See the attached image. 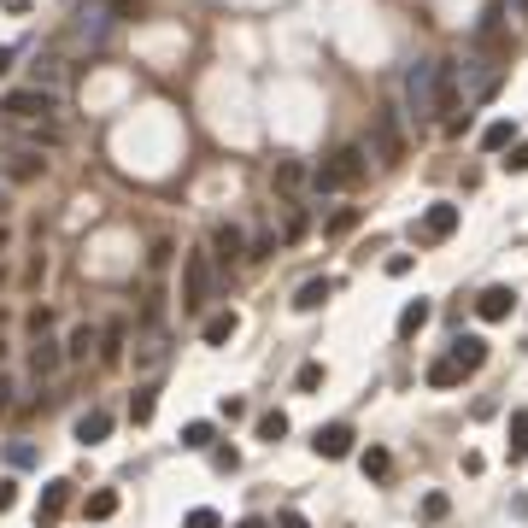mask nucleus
<instances>
[{
  "label": "nucleus",
  "instance_id": "obj_1",
  "mask_svg": "<svg viewBox=\"0 0 528 528\" xmlns=\"http://www.w3.org/2000/svg\"><path fill=\"white\" fill-rule=\"evenodd\" d=\"M118 24H123V12L112 6V0H77V12H71V42L88 47V54H106Z\"/></svg>",
  "mask_w": 528,
  "mask_h": 528
},
{
  "label": "nucleus",
  "instance_id": "obj_2",
  "mask_svg": "<svg viewBox=\"0 0 528 528\" xmlns=\"http://www.w3.org/2000/svg\"><path fill=\"white\" fill-rule=\"evenodd\" d=\"M364 171H370L364 147H358V142H347V147H335V153H329V165H323V171H311V194H335V188H358V182H364Z\"/></svg>",
  "mask_w": 528,
  "mask_h": 528
},
{
  "label": "nucleus",
  "instance_id": "obj_3",
  "mask_svg": "<svg viewBox=\"0 0 528 528\" xmlns=\"http://www.w3.org/2000/svg\"><path fill=\"white\" fill-rule=\"evenodd\" d=\"M211 288H218V259H211L206 247L182 253V311H206Z\"/></svg>",
  "mask_w": 528,
  "mask_h": 528
},
{
  "label": "nucleus",
  "instance_id": "obj_4",
  "mask_svg": "<svg viewBox=\"0 0 528 528\" xmlns=\"http://www.w3.org/2000/svg\"><path fill=\"white\" fill-rule=\"evenodd\" d=\"M54 112H59V94H54V88H35V83L12 88V94L0 100V118H6V123H47Z\"/></svg>",
  "mask_w": 528,
  "mask_h": 528
},
{
  "label": "nucleus",
  "instance_id": "obj_5",
  "mask_svg": "<svg viewBox=\"0 0 528 528\" xmlns=\"http://www.w3.org/2000/svg\"><path fill=\"white\" fill-rule=\"evenodd\" d=\"M406 100H411V118H435L440 112V59H417L406 71Z\"/></svg>",
  "mask_w": 528,
  "mask_h": 528
},
{
  "label": "nucleus",
  "instance_id": "obj_6",
  "mask_svg": "<svg viewBox=\"0 0 528 528\" xmlns=\"http://www.w3.org/2000/svg\"><path fill=\"white\" fill-rule=\"evenodd\" d=\"M458 218H464V211L452 206V200H440V206H429V211L417 218V241H423V247L452 241V235H458Z\"/></svg>",
  "mask_w": 528,
  "mask_h": 528
},
{
  "label": "nucleus",
  "instance_id": "obj_7",
  "mask_svg": "<svg viewBox=\"0 0 528 528\" xmlns=\"http://www.w3.org/2000/svg\"><path fill=\"white\" fill-rule=\"evenodd\" d=\"M47 171V159H42V147H24V153H6L0 159V176H6L12 188H24V182H35V176Z\"/></svg>",
  "mask_w": 528,
  "mask_h": 528
},
{
  "label": "nucleus",
  "instance_id": "obj_8",
  "mask_svg": "<svg viewBox=\"0 0 528 528\" xmlns=\"http://www.w3.org/2000/svg\"><path fill=\"white\" fill-rule=\"evenodd\" d=\"M376 159H382V165H399V159H406V135H399L394 106H387L382 118H376Z\"/></svg>",
  "mask_w": 528,
  "mask_h": 528
},
{
  "label": "nucleus",
  "instance_id": "obj_9",
  "mask_svg": "<svg viewBox=\"0 0 528 528\" xmlns=\"http://www.w3.org/2000/svg\"><path fill=\"white\" fill-rule=\"evenodd\" d=\"M511 311H517V288H505V282H494L482 299H475V318L482 323H505Z\"/></svg>",
  "mask_w": 528,
  "mask_h": 528
},
{
  "label": "nucleus",
  "instance_id": "obj_10",
  "mask_svg": "<svg viewBox=\"0 0 528 528\" xmlns=\"http://www.w3.org/2000/svg\"><path fill=\"white\" fill-rule=\"evenodd\" d=\"M211 259H218L223 270H230V264H241L247 259V235L235 230V223H218V230H211Z\"/></svg>",
  "mask_w": 528,
  "mask_h": 528
},
{
  "label": "nucleus",
  "instance_id": "obj_11",
  "mask_svg": "<svg viewBox=\"0 0 528 528\" xmlns=\"http://www.w3.org/2000/svg\"><path fill=\"white\" fill-rule=\"evenodd\" d=\"M59 364H65V347H59L47 329H35V341H30V370H35V376H59Z\"/></svg>",
  "mask_w": 528,
  "mask_h": 528
},
{
  "label": "nucleus",
  "instance_id": "obj_12",
  "mask_svg": "<svg viewBox=\"0 0 528 528\" xmlns=\"http://www.w3.org/2000/svg\"><path fill=\"white\" fill-rule=\"evenodd\" d=\"M65 511H71V482H47L35 499V523H59Z\"/></svg>",
  "mask_w": 528,
  "mask_h": 528
},
{
  "label": "nucleus",
  "instance_id": "obj_13",
  "mask_svg": "<svg viewBox=\"0 0 528 528\" xmlns=\"http://www.w3.org/2000/svg\"><path fill=\"white\" fill-rule=\"evenodd\" d=\"M311 446H318V458H347V452H352V429H347V423H329V429H318Z\"/></svg>",
  "mask_w": 528,
  "mask_h": 528
},
{
  "label": "nucleus",
  "instance_id": "obj_14",
  "mask_svg": "<svg viewBox=\"0 0 528 528\" xmlns=\"http://www.w3.org/2000/svg\"><path fill=\"white\" fill-rule=\"evenodd\" d=\"M282 194H299V188H311V171H306V159H276V176H270Z\"/></svg>",
  "mask_w": 528,
  "mask_h": 528
},
{
  "label": "nucleus",
  "instance_id": "obj_15",
  "mask_svg": "<svg viewBox=\"0 0 528 528\" xmlns=\"http://www.w3.org/2000/svg\"><path fill=\"white\" fill-rule=\"evenodd\" d=\"M452 358L464 364V376H475L487 364V341H482V335H458V341H452Z\"/></svg>",
  "mask_w": 528,
  "mask_h": 528
},
{
  "label": "nucleus",
  "instance_id": "obj_16",
  "mask_svg": "<svg viewBox=\"0 0 528 528\" xmlns=\"http://www.w3.org/2000/svg\"><path fill=\"white\" fill-rule=\"evenodd\" d=\"M106 435H112V411H83V417H77V440H83V446H100Z\"/></svg>",
  "mask_w": 528,
  "mask_h": 528
},
{
  "label": "nucleus",
  "instance_id": "obj_17",
  "mask_svg": "<svg viewBox=\"0 0 528 528\" xmlns=\"http://www.w3.org/2000/svg\"><path fill=\"white\" fill-rule=\"evenodd\" d=\"M153 411H159V387H135V394H130V423H135V429H147Z\"/></svg>",
  "mask_w": 528,
  "mask_h": 528
},
{
  "label": "nucleus",
  "instance_id": "obj_18",
  "mask_svg": "<svg viewBox=\"0 0 528 528\" xmlns=\"http://www.w3.org/2000/svg\"><path fill=\"white\" fill-rule=\"evenodd\" d=\"M235 329H241V318H235V311H218V318H206V347H223V341H235Z\"/></svg>",
  "mask_w": 528,
  "mask_h": 528
},
{
  "label": "nucleus",
  "instance_id": "obj_19",
  "mask_svg": "<svg viewBox=\"0 0 528 528\" xmlns=\"http://www.w3.org/2000/svg\"><path fill=\"white\" fill-rule=\"evenodd\" d=\"M458 382H464V364L452 358V352H446V358H435V364H429V387H458Z\"/></svg>",
  "mask_w": 528,
  "mask_h": 528
},
{
  "label": "nucleus",
  "instance_id": "obj_20",
  "mask_svg": "<svg viewBox=\"0 0 528 528\" xmlns=\"http://www.w3.org/2000/svg\"><path fill=\"white\" fill-rule=\"evenodd\" d=\"M94 347H100V329H94V323H77V329H71V341H65V358H88Z\"/></svg>",
  "mask_w": 528,
  "mask_h": 528
},
{
  "label": "nucleus",
  "instance_id": "obj_21",
  "mask_svg": "<svg viewBox=\"0 0 528 528\" xmlns=\"http://www.w3.org/2000/svg\"><path fill=\"white\" fill-rule=\"evenodd\" d=\"M329 294H335V282H329V276H318V282H306V288L294 294V306H299V311H318Z\"/></svg>",
  "mask_w": 528,
  "mask_h": 528
},
{
  "label": "nucleus",
  "instance_id": "obj_22",
  "mask_svg": "<svg viewBox=\"0 0 528 528\" xmlns=\"http://www.w3.org/2000/svg\"><path fill=\"white\" fill-rule=\"evenodd\" d=\"M112 511H118V494H112V487H100V494L83 499V517H94V523H106Z\"/></svg>",
  "mask_w": 528,
  "mask_h": 528
},
{
  "label": "nucleus",
  "instance_id": "obj_23",
  "mask_svg": "<svg viewBox=\"0 0 528 528\" xmlns=\"http://www.w3.org/2000/svg\"><path fill=\"white\" fill-rule=\"evenodd\" d=\"M511 458H528V411H511Z\"/></svg>",
  "mask_w": 528,
  "mask_h": 528
},
{
  "label": "nucleus",
  "instance_id": "obj_24",
  "mask_svg": "<svg viewBox=\"0 0 528 528\" xmlns=\"http://www.w3.org/2000/svg\"><path fill=\"white\" fill-rule=\"evenodd\" d=\"M423 323H429V299H411V306L399 311V335H417Z\"/></svg>",
  "mask_w": 528,
  "mask_h": 528
},
{
  "label": "nucleus",
  "instance_id": "obj_25",
  "mask_svg": "<svg viewBox=\"0 0 528 528\" xmlns=\"http://www.w3.org/2000/svg\"><path fill=\"white\" fill-rule=\"evenodd\" d=\"M387 470H394L387 446H370V452H364V475H370V482H387Z\"/></svg>",
  "mask_w": 528,
  "mask_h": 528
},
{
  "label": "nucleus",
  "instance_id": "obj_26",
  "mask_svg": "<svg viewBox=\"0 0 528 528\" xmlns=\"http://www.w3.org/2000/svg\"><path fill=\"white\" fill-rule=\"evenodd\" d=\"M282 435H288V417H282V411H264V417H259V440H270V446H276Z\"/></svg>",
  "mask_w": 528,
  "mask_h": 528
},
{
  "label": "nucleus",
  "instance_id": "obj_27",
  "mask_svg": "<svg viewBox=\"0 0 528 528\" xmlns=\"http://www.w3.org/2000/svg\"><path fill=\"white\" fill-rule=\"evenodd\" d=\"M482 147H487V153H505V147H511V123H487V130H482Z\"/></svg>",
  "mask_w": 528,
  "mask_h": 528
},
{
  "label": "nucleus",
  "instance_id": "obj_28",
  "mask_svg": "<svg viewBox=\"0 0 528 528\" xmlns=\"http://www.w3.org/2000/svg\"><path fill=\"white\" fill-rule=\"evenodd\" d=\"M182 446L188 452H206L211 446V423H188V429H182Z\"/></svg>",
  "mask_w": 528,
  "mask_h": 528
},
{
  "label": "nucleus",
  "instance_id": "obj_29",
  "mask_svg": "<svg viewBox=\"0 0 528 528\" xmlns=\"http://www.w3.org/2000/svg\"><path fill=\"white\" fill-rule=\"evenodd\" d=\"M100 341H106V347H100V358H106V364H118V352H123V329L112 323V329H100Z\"/></svg>",
  "mask_w": 528,
  "mask_h": 528
},
{
  "label": "nucleus",
  "instance_id": "obj_30",
  "mask_svg": "<svg viewBox=\"0 0 528 528\" xmlns=\"http://www.w3.org/2000/svg\"><path fill=\"white\" fill-rule=\"evenodd\" d=\"M182 528H223V517L211 505H200V511H188V517H182Z\"/></svg>",
  "mask_w": 528,
  "mask_h": 528
},
{
  "label": "nucleus",
  "instance_id": "obj_31",
  "mask_svg": "<svg viewBox=\"0 0 528 528\" xmlns=\"http://www.w3.org/2000/svg\"><path fill=\"white\" fill-rule=\"evenodd\" d=\"M299 235H306V211H288V218H282V241H299Z\"/></svg>",
  "mask_w": 528,
  "mask_h": 528
},
{
  "label": "nucleus",
  "instance_id": "obj_32",
  "mask_svg": "<svg viewBox=\"0 0 528 528\" xmlns=\"http://www.w3.org/2000/svg\"><path fill=\"white\" fill-rule=\"evenodd\" d=\"M446 494H429V499H423V517H429V523H440V517H446Z\"/></svg>",
  "mask_w": 528,
  "mask_h": 528
},
{
  "label": "nucleus",
  "instance_id": "obj_33",
  "mask_svg": "<svg viewBox=\"0 0 528 528\" xmlns=\"http://www.w3.org/2000/svg\"><path fill=\"white\" fill-rule=\"evenodd\" d=\"M352 223H358V211H352V206H347V211H335V218H329V235H347Z\"/></svg>",
  "mask_w": 528,
  "mask_h": 528
},
{
  "label": "nucleus",
  "instance_id": "obj_34",
  "mask_svg": "<svg viewBox=\"0 0 528 528\" xmlns=\"http://www.w3.org/2000/svg\"><path fill=\"white\" fill-rule=\"evenodd\" d=\"M12 505H18V482H0V517H6Z\"/></svg>",
  "mask_w": 528,
  "mask_h": 528
},
{
  "label": "nucleus",
  "instance_id": "obj_35",
  "mask_svg": "<svg viewBox=\"0 0 528 528\" xmlns=\"http://www.w3.org/2000/svg\"><path fill=\"white\" fill-rule=\"evenodd\" d=\"M505 171H517V176L528 171V142H523V147H511V159H505Z\"/></svg>",
  "mask_w": 528,
  "mask_h": 528
},
{
  "label": "nucleus",
  "instance_id": "obj_36",
  "mask_svg": "<svg viewBox=\"0 0 528 528\" xmlns=\"http://www.w3.org/2000/svg\"><path fill=\"white\" fill-rule=\"evenodd\" d=\"M323 382V364H299V387H318Z\"/></svg>",
  "mask_w": 528,
  "mask_h": 528
},
{
  "label": "nucleus",
  "instance_id": "obj_37",
  "mask_svg": "<svg viewBox=\"0 0 528 528\" xmlns=\"http://www.w3.org/2000/svg\"><path fill=\"white\" fill-rule=\"evenodd\" d=\"M276 528H311V523L299 517V511H282V517H276Z\"/></svg>",
  "mask_w": 528,
  "mask_h": 528
},
{
  "label": "nucleus",
  "instance_id": "obj_38",
  "mask_svg": "<svg viewBox=\"0 0 528 528\" xmlns=\"http://www.w3.org/2000/svg\"><path fill=\"white\" fill-rule=\"evenodd\" d=\"M6 411H12V382L0 376V417H6Z\"/></svg>",
  "mask_w": 528,
  "mask_h": 528
},
{
  "label": "nucleus",
  "instance_id": "obj_39",
  "mask_svg": "<svg viewBox=\"0 0 528 528\" xmlns=\"http://www.w3.org/2000/svg\"><path fill=\"white\" fill-rule=\"evenodd\" d=\"M12 59H18V54H12V47H0V77H6V71H12Z\"/></svg>",
  "mask_w": 528,
  "mask_h": 528
},
{
  "label": "nucleus",
  "instance_id": "obj_40",
  "mask_svg": "<svg viewBox=\"0 0 528 528\" xmlns=\"http://www.w3.org/2000/svg\"><path fill=\"white\" fill-rule=\"evenodd\" d=\"M6 188H12V182H0V211H6Z\"/></svg>",
  "mask_w": 528,
  "mask_h": 528
},
{
  "label": "nucleus",
  "instance_id": "obj_41",
  "mask_svg": "<svg viewBox=\"0 0 528 528\" xmlns=\"http://www.w3.org/2000/svg\"><path fill=\"white\" fill-rule=\"evenodd\" d=\"M241 528H264V523H259V517H247V523H241Z\"/></svg>",
  "mask_w": 528,
  "mask_h": 528
},
{
  "label": "nucleus",
  "instance_id": "obj_42",
  "mask_svg": "<svg viewBox=\"0 0 528 528\" xmlns=\"http://www.w3.org/2000/svg\"><path fill=\"white\" fill-rule=\"evenodd\" d=\"M0 364H6V341H0Z\"/></svg>",
  "mask_w": 528,
  "mask_h": 528
},
{
  "label": "nucleus",
  "instance_id": "obj_43",
  "mask_svg": "<svg viewBox=\"0 0 528 528\" xmlns=\"http://www.w3.org/2000/svg\"><path fill=\"white\" fill-rule=\"evenodd\" d=\"M523 12H528V0H523Z\"/></svg>",
  "mask_w": 528,
  "mask_h": 528
}]
</instances>
